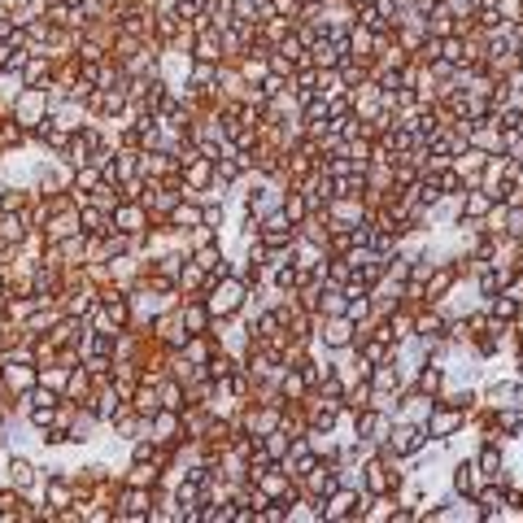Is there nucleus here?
Returning a JSON list of instances; mask_svg holds the SVG:
<instances>
[{"instance_id": "1", "label": "nucleus", "mask_w": 523, "mask_h": 523, "mask_svg": "<svg viewBox=\"0 0 523 523\" xmlns=\"http://www.w3.org/2000/svg\"><path fill=\"white\" fill-rule=\"evenodd\" d=\"M9 480L13 484H31V467L26 462H9Z\"/></svg>"}]
</instances>
